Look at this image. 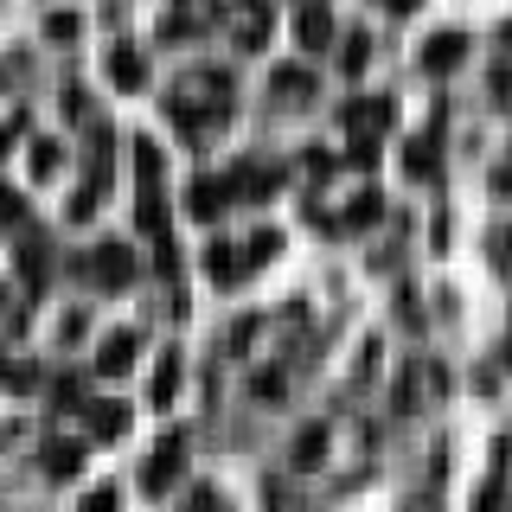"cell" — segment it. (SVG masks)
I'll return each instance as SVG.
<instances>
[{
  "label": "cell",
  "mask_w": 512,
  "mask_h": 512,
  "mask_svg": "<svg viewBox=\"0 0 512 512\" xmlns=\"http://www.w3.org/2000/svg\"><path fill=\"white\" fill-rule=\"evenodd\" d=\"M416 64H423L429 77H448L455 64H468V32H436V39H423V52H416Z\"/></svg>",
  "instance_id": "1"
},
{
  "label": "cell",
  "mask_w": 512,
  "mask_h": 512,
  "mask_svg": "<svg viewBox=\"0 0 512 512\" xmlns=\"http://www.w3.org/2000/svg\"><path fill=\"white\" fill-rule=\"evenodd\" d=\"M90 276L103 288H128V276H135V256H128V244H96L90 250Z\"/></svg>",
  "instance_id": "2"
},
{
  "label": "cell",
  "mask_w": 512,
  "mask_h": 512,
  "mask_svg": "<svg viewBox=\"0 0 512 512\" xmlns=\"http://www.w3.org/2000/svg\"><path fill=\"white\" fill-rule=\"evenodd\" d=\"M180 468H186V436H167L148 455V474H141V480H148V493H160V487H173V480H180Z\"/></svg>",
  "instance_id": "3"
},
{
  "label": "cell",
  "mask_w": 512,
  "mask_h": 512,
  "mask_svg": "<svg viewBox=\"0 0 512 512\" xmlns=\"http://www.w3.org/2000/svg\"><path fill=\"white\" fill-rule=\"evenodd\" d=\"M295 39H301V52H327V45H333V13L320 7V0L295 13Z\"/></svg>",
  "instance_id": "4"
},
{
  "label": "cell",
  "mask_w": 512,
  "mask_h": 512,
  "mask_svg": "<svg viewBox=\"0 0 512 512\" xmlns=\"http://www.w3.org/2000/svg\"><path fill=\"white\" fill-rule=\"evenodd\" d=\"M135 352H141V340H135V333H109V340L103 346H96V372H109V378H122L128 372V365H135Z\"/></svg>",
  "instance_id": "5"
},
{
  "label": "cell",
  "mask_w": 512,
  "mask_h": 512,
  "mask_svg": "<svg viewBox=\"0 0 512 512\" xmlns=\"http://www.w3.org/2000/svg\"><path fill=\"white\" fill-rule=\"evenodd\" d=\"M346 128H352V135H384V128H391V103H384V96H359V103H346Z\"/></svg>",
  "instance_id": "6"
},
{
  "label": "cell",
  "mask_w": 512,
  "mask_h": 512,
  "mask_svg": "<svg viewBox=\"0 0 512 512\" xmlns=\"http://www.w3.org/2000/svg\"><path fill=\"white\" fill-rule=\"evenodd\" d=\"M109 84H116V90H141V84H148V64H141L135 45H109Z\"/></svg>",
  "instance_id": "7"
},
{
  "label": "cell",
  "mask_w": 512,
  "mask_h": 512,
  "mask_svg": "<svg viewBox=\"0 0 512 512\" xmlns=\"http://www.w3.org/2000/svg\"><path fill=\"white\" fill-rule=\"evenodd\" d=\"M186 205H192V218H205V224H212V218L224 212V205H231V186H224V180H212V173H205V180H192Z\"/></svg>",
  "instance_id": "8"
},
{
  "label": "cell",
  "mask_w": 512,
  "mask_h": 512,
  "mask_svg": "<svg viewBox=\"0 0 512 512\" xmlns=\"http://www.w3.org/2000/svg\"><path fill=\"white\" fill-rule=\"evenodd\" d=\"M224 186H231V199H269V192H276V173L269 167H237Z\"/></svg>",
  "instance_id": "9"
},
{
  "label": "cell",
  "mask_w": 512,
  "mask_h": 512,
  "mask_svg": "<svg viewBox=\"0 0 512 512\" xmlns=\"http://www.w3.org/2000/svg\"><path fill=\"white\" fill-rule=\"evenodd\" d=\"M205 276H212V282H237V276H244V256L218 237V244H205Z\"/></svg>",
  "instance_id": "10"
},
{
  "label": "cell",
  "mask_w": 512,
  "mask_h": 512,
  "mask_svg": "<svg viewBox=\"0 0 512 512\" xmlns=\"http://www.w3.org/2000/svg\"><path fill=\"white\" fill-rule=\"evenodd\" d=\"M135 224H141V231H148V237H167V199H160V186H141Z\"/></svg>",
  "instance_id": "11"
},
{
  "label": "cell",
  "mask_w": 512,
  "mask_h": 512,
  "mask_svg": "<svg viewBox=\"0 0 512 512\" xmlns=\"http://www.w3.org/2000/svg\"><path fill=\"white\" fill-rule=\"evenodd\" d=\"M84 416H90L96 436H122L128 429V404H116V397H109V404H84Z\"/></svg>",
  "instance_id": "12"
},
{
  "label": "cell",
  "mask_w": 512,
  "mask_h": 512,
  "mask_svg": "<svg viewBox=\"0 0 512 512\" xmlns=\"http://www.w3.org/2000/svg\"><path fill=\"white\" fill-rule=\"evenodd\" d=\"M378 218H384V199H378V192H372V186H365V192H359V199H352V205H346V224H352V231H365V224H378Z\"/></svg>",
  "instance_id": "13"
},
{
  "label": "cell",
  "mask_w": 512,
  "mask_h": 512,
  "mask_svg": "<svg viewBox=\"0 0 512 512\" xmlns=\"http://www.w3.org/2000/svg\"><path fill=\"white\" fill-rule=\"evenodd\" d=\"M404 167L416 173V180H429V173H436V135L410 141V148H404Z\"/></svg>",
  "instance_id": "14"
},
{
  "label": "cell",
  "mask_w": 512,
  "mask_h": 512,
  "mask_svg": "<svg viewBox=\"0 0 512 512\" xmlns=\"http://www.w3.org/2000/svg\"><path fill=\"white\" fill-rule=\"evenodd\" d=\"M77 461H84V448H77V442H52V448H45V468H52L58 480L77 474Z\"/></svg>",
  "instance_id": "15"
},
{
  "label": "cell",
  "mask_w": 512,
  "mask_h": 512,
  "mask_svg": "<svg viewBox=\"0 0 512 512\" xmlns=\"http://www.w3.org/2000/svg\"><path fill=\"white\" fill-rule=\"evenodd\" d=\"M173 391H180V359L167 352V359H160V372H154V391H148V397H154V404H167Z\"/></svg>",
  "instance_id": "16"
},
{
  "label": "cell",
  "mask_w": 512,
  "mask_h": 512,
  "mask_svg": "<svg viewBox=\"0 0 512 512\" xmlns=\"http://www.w3.org/2000/svg\"><path fill=\"white\" fill-rule=\"evenodd\" d=\"M365 58H372V39H365V32H346V45H340V64H346L352 77H359V71H365Z\"/></svg>",
  "instance_id": "17"
},
{
  "label": "cell",
  "mask_w": 512,
  "mask_h": 512,
  "mask_svg": "<svg viewBox=\"0 0 512 512\" xmlns=\"http://www.w3.org/2000/svg\"><path fill=\"white\" fill-rule=\"evenodd\" d=\"M20 269H26V288L39 295V288H45V250L32 244V237H26V250H20Z\"/></svg>",
  "instance_id": "18"
},
{
  "label": "cell",
  "mask_w": 512,
  "mask_h": 512,
  "mask_svg": "<svg viewBox=\"0 0 512 512\" xmlns=\"http://www.w3.org/2000/svg\"><path fill=\"white\" fill-rule=\"evenodd\" d=\"M77 32H84V20H77V13H52V20H45V39H52V45H71Z\"/></svg>",
  "instance_id": "19"
},
{
  "label": "cell",
  "mask_w": 512,
  "mask_h": 512,
  "mask_svg": "<svg viewBox=\"0 0 512 512\" xmlns=\"http://www.w3.org/2000/svg\"><path fill=\"white\" fill-rule=\"evenodd\" d=\"M135 167H141V186H160V148L154 141H135Z\"/></svg>",
  "instance_id": "20"
},
{
  "label": "cell",
  "mask_w": 512,
  "mask_h": 512,
  "mask_svg": "<svg viewBox=\"0 0 512 512\" xmlns=\"http://www.w3.org/2000/svg\"><path fill=\"white\" fill-rule=\"evenodd\" d=\"M58 141H32V173H39V180H52V173H58Z\"/></svg>",
  "instance_id": "21"
},
{
  "label": "cell",
  "mask_w": 512,
  "mask_h": 512,
  "mask_svg": "<svg viewBox=\"0 0 512 512\" xmlns=\"http://www.w3.org/2000/svg\"><path fill=\"white\" fill-rule=\"evenodd\" d=\"M276 96H288V103H295V96H308V71H295V64L276 71Z\"/></svg>",
  "instance_id": "22"
},
{
  "label": "cell",
  "mask_w": 512,
  "mask_h": 512,
  "mask_svg": "<svg viewBox=\"0 0 512 512\" xmlns=\"http://www.w3.org/2000/svg\"><path fill=\"white\" fill-rule=\"evenodd\" d=\"M116 506H122V500H116V487H90L77 512H116Z\"/></svg>",
  "instance_id": "23"
},
{
  "label": "cell",
  "mask_w": 512,
  "mask_h": 512,
  "mask_svg": "<svg viewBox=\"0 0 512 512\" xmlns=\"http://www.w3.org/2000/svg\"><path fill=\"white\" fill-rule=\"evenodd\" d=\"M52 397H58V404H84V384H77V378H58Z\"/></svg>",
  "instance_id": "24"
},
{
  "label": "cell",
  "mask_w": 512,
  "mask_h": 512,
  "mask_svg": "<svg viewBox=\"0 0 512 512\" xmlns=\"http://www.w3.org/2000/svg\"><path fill=\"white\" fill-rule=\"evenodd\" d=\"M320 448H327V436H320V429H308V436H301V448H295V461H314Z\"/></svg>",
  "instance_id": "25"
},
{
  "label": "cell",
  "mask_w": 512,
  "mask_h": 512,
  "mask_svg": "<svg viewBox=\"0 0 512 512\" xmlns=\"http://www.w3.org/2000/svg\"><path fill=\"white\" fill-rule=\"evenodd\" d=\"M13 141H20V116H13V122H0V154H7Z\"/></svg>",
  "instance_id": "26"
},
{
  "label": "cell",
  "mask_w": 512,
  "mask_h": 512,
  "mask_svg": "<svg viewBox=\"0 0 512 512\" xmlns=\"http://www.w3.org/2000/svg\"><path fill=\"white\" fill-rule=\"evenodd\" d=\"M384 7H391V13H410V7H416V0H384Z\"/></svg>",
  "instance_id": "27"
},
{
  "label": "cell",
  "mask_w": 512,
  "mask_h": 512,
  "mask_svg": "<svg viewBox=\"0 0 512 512\" xmlns=\"http://www.w3.org/2000/svg\"><path fill=\"white\" fill-rule=\"evenodd\" d=\"M493 186H500V192H512V167H506V173H500V180H493Z\"/></svg>",
  "instance_id": "28"
}]
</instances>
